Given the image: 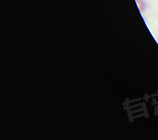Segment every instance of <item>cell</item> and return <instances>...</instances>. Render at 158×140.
Returning a JSON list of instances; mask_svg holds the SVG:
<instances>
[{"mask_svg": "<svg viewBox=\"0 0 158 140\" xmlns=\"http://www.w3.org/2000/svg\"><path fill=\"white\" fill-rule=\"evenodd\" d=\"M135 2H136L137 3V6L139 8V10H140L141 13L144 12L146 8V2H145L144 0H135Z\"/></svg>", "mask_w": 158, "mask_h": 140, "instance_id": "1", "label": "cell"}]
</instances>
